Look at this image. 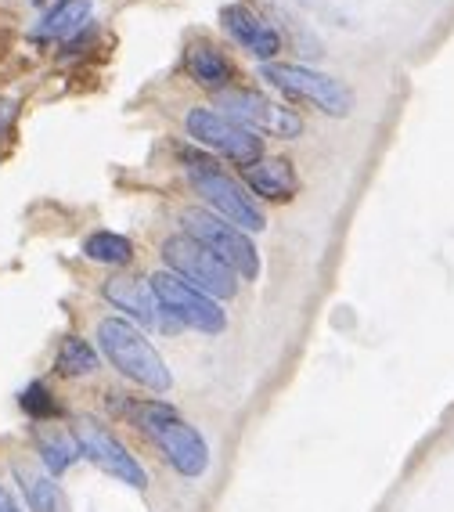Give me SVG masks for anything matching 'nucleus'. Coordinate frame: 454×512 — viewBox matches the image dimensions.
Segmentation results:
<instances>
[{
    "label": "nucleus",
    "instance_id": "obj_1",
    "mask_svg": "<svg viewBox=\"0 0 454 512\" xmlns=\"http://www.w3.org/2000/svg\"><path fill=\"white\" fill-rule=\"evenodd\" d=\"M127 412H130V419L137 422V430L152 440L155 448H159V455H163L177 473L188 476V480L206 476V469H209L206 440H202V433L195 430L191 422L181 419L177 408H170V404H163V401H134V404H127Z\"/></svg>",
    "mask_w": 454,
    "mask_h": 512
},
{
    "label": "nucleus",
    "instance_id": "obj_2",
    "mask_svg": "<svg viewBox=\"0 0 454 512\" xmlns=\"http://www.w3.org/2000/svg\"><path fill=\"white\" fill-rule=\"evenodd\" d=\"M98 343L105 350V357L112 361L116 372H123L130 383L145 386L152 394H166L173 386V375L166 368L163 354L141 336L134 321H123V318H105L98 325Z\"/></svg>",
    "mask_w": 454,
    "mask_h": 512
},
{
    "label": "nucleus",
    "instance_id": "obj_3",
    "mask_svg": "<svg viewBox=\"0 0 454 512\" xmlns=\"http://www.w3.org/2000/svg\"><path fill=\"white\" fill-rule=\"evenodd\" d=\"M181 159H184V166H188L191 184L199 188V195L213 206L217 217H224L227 224H235V228H249V231L267 228V220H264V213H260V206L253 202V195H246V188H242L235 177H227L213 159L199 156V152H184Z\"/></svg>",
    "mask_w": 454,
    "mask_h": 512
},
{
    "label": "nucleus",
    "instance_id": "obj_4",
    "mask_svg": "<svg viewBox=\"0 0 454 512\" xmlns=\"http://www.w3.org/2000/svg\"><path fill=\"white\" fill-rule=\"evenodd\" d=\"M163 260L177 278L195 285L199 293L213 296V300H231L238 293V275L220 260L213 249L195 242L191 235H173L163 242Z\"/></svg>",
    "mask_w": 454,
    "mask_h": 512
},
{
    "label": "nucleus",
    "instance_id": "obj_5",
    "mask_svg": "<svg viewBox=\"0 0 454 512\" xmlns=\"http://www.w3.org/2000/svg\"><path fill=\"white\" fill-rule=\"evenodd\" d=\"M264 80H271L289 98H300L307 105H314V109L328 112V116H350L354 112V91L336 76L314 73L307 65L271 62L264 65Z\"/></svg>",
    "mask_w": 454,
    "mask_h": 512
},
{
    "label": "nucleus",
    "instance_id": "obj_6",
    "mask_svg": "<svg viewBox=\"0 0 454 512\" xmlns=\"http://www.w3.org/2000/svg\"><path fill=\"white\" fill-rule=\"evenodd\" d=\"M184 235H191L195 242L213 249L238 278H249V282H253V278L260 275V256H256V246L249 242V235L242 228H235V224H227L217 213L184 210Z\"/></svg>",
    "mask_w": 454,
    "mask_h": 512
},
{
    "label": "nucleus",
    "instance_id": "obj_7",
    "mask_svg": "<svg viewBox=\"0 0 454 512\" xmlns=\"http://www.w3.org/2000/svg\"><path fill=\"white\" fill-rule=\"evenodd\" d=\"M184 127H188V138L213 148L217 156L231 159V163H238V166H253L256 159H264V141L256 138L253 130L238 127L235 119H227L224 112L191 109L188 116H184Z\"/></svg>",
    "mask_w": 454,
    "mask_h": 512
},
{
    "label": "nucleus",
    "instance_id": "obj_8",
    "mask_svg": "<svg viewBox=\"0 0 454 512\" xmlns=\"http://www.w3.org/2000/svg\"><path fill=\"white\" fill-rule=\"evenodd\" d=\"M152 289L163 314H170L177 325H191V329L199 332H220L227 325V314L220 311V303L213 296L199 293L195 285H188L173 271H159L152 278Z\"/></svg>",
    "mask_w": 454,
    "mask_h": 512
},
{
    "label": "nucleus",
    "instance_id": "obj_9",
    "mask_svg": "<svg viewBox=\"0 0 454 512\" xmlns=\"http://www.w3.org/2000/svg\"><path fill=\"white\" fill-rule=\"evenodd\" d=\"M220 109L227 119H235L238 127L253 130V134H271L282 141H296L303 134V119L296 112L256 91H224Z\"/></svg>",
    "mask_w": 454,
    "mask_h": 512
},
{
    "label": "nucleus",
    "instance_id": "obj_10",
    "mask_svg": "<svg viewBox=\"0 0 454 512\" xmlns=\"http://www.w3.org/2000/svg\"><path fill=\"white\" fill-rule=\"evenodd\" d=\"M76 440H80L83 455L91 458L101 473H109L112 480H119V484H130V487H145L148 484L145 466L130 455L127 444H123V440H119L116 433L105 426V422L80 419V426H76Z\"/></svg>",
    "mask_w": 454,
    "mask_h": 512
},
{
    "label": "nucleus",
    "instance_id": "obj_11",
    "mask_svg": "<svg viewBox=\"0 0 454 512\" xmlns=\"http://www.w3.org/2000/svg\"><path fill=\"white\" fill-rule=\"evenodd\" d=\"M220 19H224L227 33L246 47L253 58H274L278 51H282V37H278L253 8H246V4H231V8H224L220 11Z\"/></svg>",
    "mask_w": 454,
    "mask_h": 512
},
{
    "label": "nucleus",
    "instance_id": "obj_12",
    "mask_svg": "<svg viewBox=\"0 0 454 512\" xmlns=\"http://www.w3.org/2000/svg\"><path fill=\"white\" fill-rule=\"evenodd\" d=\"M105 300H109L116 311L141 321L145 329L159 325V318H163V307L155 300V289L141 282V278H112V282H105Z\"/></svg>",
    "mask_w": 454,
    "mask_h": 512
},
{
    "label": "nucleus",
    "instance_id": "obj_13",
    "mask_svg": "<svg viewBox=\"0 0 454 512\" xmlns=\"http://www.w3.org/2000/svg\"><path fill=\"white\" fill-rule=\"evenodd\" d=\"M242 177H246L249 192L271 202H285L300 192V177L285 159H256L253 166H242Z\"/></svg>",
    "mask_w": 454,
    "mask_h": 512
},
{
    "label": "nucleus",
    "instance_id": "obj_14",
    "mask_svg": "<svg viewBox=\"0 0 454 512\" xmlns=\"http://www.w3.org/2000/svg\"><path fill=\"white\" fill-rule=\"evenodd\" d=\"M184 65H188L191 80L202 83V87H209V91H224L227 80H231V62L220 55L217 47H209V44L191 47L188 58H184Z\"/></svg>",
    "mask_w": 454,
    "mask_h": 512
},
{
    "label": "nucleus",
    "instance_id": "obj_15",
    "mask_svg": "<svg viewBox=\"0 0 454 512\" xmlns=\"http://www.w3.org/2000/svg\"><path fill=\"white\" fill-rule=\"evenodd\" d=\"M37 448H40V458H44V466H47V473H51V476H62L65 469L73 466L76 458L83 455L76 433L58 430V426L37 433Z\"/></svg>",
    "mask_w": 454,
    "mask_h": 512
},
{
    "label": "nucleus",
    "instance_id": "obj_16",
    "mask_svg": "<svg viewBox=\"0 0 454 512\" xmlns=\"http://www.w3.org/2000/svg\"><path fill=\"white\" fill-rule=\"evenodd\" d=\"M15 480H19V491L26 498L29 512H62V498H58L51 473H40L33 466H15Z\"/></svg>",
    "mask_w": 454,
    "mask_h": 512
},
{
    "label": "nucleus",
    "instance_id": "obj_17",
    "mask_svg": "<svg viewBox=\"0 0 454 512\" xmlns=\"http://www.w3.org/2000/svg\"><path fill=\"white\" fill-rule=\"evenodd\" d=\"M87 15H91V0H58L55 8L44 15V22L33 29V37L37 40L69 37V33H76L87 22Z\"/></svg>",
    "mask_w": 454,
    "mask_h": 512
},
{
    "label": "nucleus",
    "instance_id": "obj_18",
    "mask_svg": "<svg viewBox=\"0 0 454 512\" xmlns=\"http://www.w3.org/2000/svg\"><path fill=\"white\" fill-rule=\"evenodd\" d=\"M55 368H58V375H65V379L91 375V372H98V350H94L87 339L69 336V339H62V347H58Z\"/></svg>",
    "mask_w": 454,
    "mask_h": 512
},
{
    "label": "nucleus",
    "instance_id": "obj_19",
    "mask_svg": "<svg viewBox=\"0 0 454 512\" xmlns=\"http://www.w3.org/2000/svg\"><path fill=\"white\" fill-rule=\"evenodd\" d=\"M83 253H87V260H94V264H109V267H127L130 260H134L130 238L112 235V231H94V235L83 242Z\"/></svg>",
    "mask_w": 454,
    "mask_h": 512
},
{
    "label": "nucleus",
    "instance_id": "obj_20",
    "mask_svg": "<svg viewBox=\"0 0 454 512\" xmlns=\"http://www.w3.org/2000/svg\"><path fill=\"white\" fill-rule=\"evenodd\" d=\"M22 408H26L33 419H51V415H58V401L51 397V390H47L44 383L26 386V394H22Z\"/></svg>",
    "mask_w": 454,
    "mask_h": 512
},
{
    "label": "nucleus",
    "instance_id": "obj_21",
    "mask_svg": "<svg viewBox=\"0 0 454 512\" xmlns=\"http://www.w3.org/2000/svg\"><path fill=\"white\" fill-rule=\"evenodd\" d=\"M0 512H22V505L15 502V494H11L4 484H0Z\"/></svg>",
    "mask_w": 454,
    "mask_h": 512
},
{
    "label": "nucleus",
    "instance_id": "obj_22",
    "mask_svg": "<svg viewBox=\"0 0 454 512\" xmlns=\"http://www.w3.org/2000/svg\"><path fill=\"white\" fill-rule=\"evenodd\" d=\"M37 4H51V0H37Z\"/></svg>",
    "mask_w": 454,
    "mask_h": 512
}]
</instances>
